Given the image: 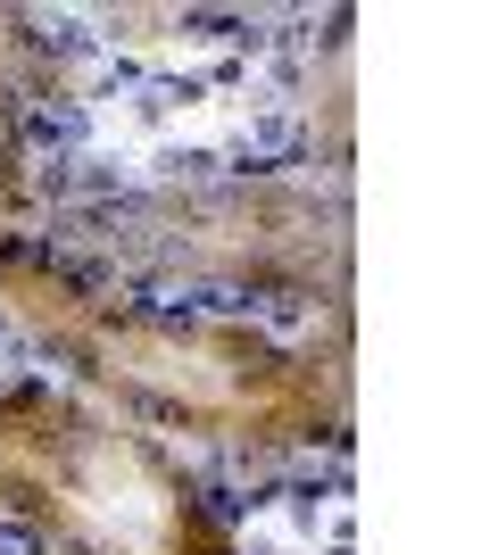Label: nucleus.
<instances>
[{"label":"nucleus","instance_id":"f257e3e1","mask_svg":"<svg viewBox=\"0 0 498 555\" xmlns=\"http://www.w3.org/2000/svg\"><path fill=\"white\" fill-rule=\"evenodd\" d=\"M0 332L166 448L233 464H308L349 448V357L250 315L150 299L75 266L42 232H0Z\"/></svg>","mask_w":498,"mask_h":555},{"label":"nucleus","instance_id":"f03ea898","mask_svg":"<svg viewBox=\"0 0 498 555\" xmlns=\"http://www.w3.org/2000/svg\"><path fill=\"white\" fill-rule=\"evenodd\" d=\"M42 241L125 291L250 324H266L274 307L332 324L349 315V199L324 175H274V166L158 175L67 208Z\"/></svg>","mask_w":498,"mask_h":555},{"label":"nucleus","instance_id":"7ed1b4c3","mask_svg":"<svg viewBox=\"0 0 498 555\" xmlns=\"http://www.w3.org/2000/svg\"><path fill=\"white\" fill-rule=\"evenodd\" d=\"M0 522L42 555H250L183 448L42 365L0 373Z\"/></svg>","mask_w":498,"mask_h":555},{"label":"nucleus","instance_id":"20e7f679","mask_svg":"<svg viewBox=\"0 0 498 555\" xmlns=\"http://www.w3.org/2000/svg\"><path fill=\"white\" fill-rule=\"evenodd\" d=\"M67 92V59L34 17L0 9V232H17L42 191V116Z\"/></svg>","mask_w":498,"mask_h":555}]
</instances>
